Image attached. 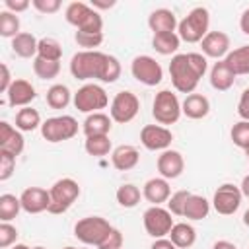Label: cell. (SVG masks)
<instances>
[{
  "label": "cell",
  "mask_w": 249,
  "mask_h": 249,
  "mask_svg": "<svg viewBox=\"0 0 249 249\" xmlns=\"http://www.w3.org/2000/svg\"><path fill=\"white\" fill-rule=\"evenodd\" d=\"M212 249H237V247H235V243H231V241L220 239V241H216V243L212 245Z\"/></svg>",
  "instance_id": "52"
},
{
  "label": "cell",
  "mask_w": 249,
  "mask_h": 249,
  "mask_svg": "<svg viewBox=\"0 0 249 249\" xmlns=\"http://www.w3.org/2000/svg\"><path fill=\"white\" fill-rule=\"evenodd\" d=\"M51 195V206L47 212L51 214H64L80 196V185L78 181L70 179V177H62L58 181L53 183V187L49 189Z\"/></svg>",
  "instance_id": "5"
},
{
  "label": "cell",
  "mask_w": 249,
  "mask_h": 249,
  "mask_svg": "<svg viewBox=\"0 0 249 249\" xmlns=\"http://www.w3.org/2000/svg\"><path fill=\"white\" fill-rule=\"evenodd\" d=\"M210 212V202L202 196V195H193L187 198V204H185V212H183V218L187 220H204Z\"/></svg>",
  "instance_id": "29"
},
{
  "label": "cell",
  "mask_w": 249,
  "mask_h": 249,
  "mask_svg": "<svg viewBox=\"0 0 249 249\" xmlns=\"http://www.w3.org/2000/svg\"><path fill=\"white\" fill-rule=\"evenodd\" d=\"M21 210V200L16 195H0V222H12Z\"/></svg>",
  "instance_id": "33"
},
{
  "label": "cell",
  "mask_w": 249,
  "mask_h": 249,
  "mask_svg": "<svg viewBox=\"0 0 249 249\" xmlns=\"http://www.w3.org/2000/svg\"><path fill=\"white\" fill-rule=\"evenodd\" d=\"M10 249H31V247H27L25 243H16V245H12Z\"/></svg>",
  "instance_id": "55"
},
{
  "label": "cell",
  "mask_w": 249,
  "mask_h": 249,
  "mask_svg": "<svg viewBox=\"0 0 249 249\" xmlns=\"http://www.w3.org/2000/svg\"><path fill=\"white\" fill-rule=\"evenodd\" d=\"M142 196L148 202H152V206H161L171 196L169 181L163 179V177H152V179H148L144 183V187H142Z\"/></svg>",
  "instance_id": "20"
},
{
  "label": "cell",
  "mask_w": 249,
  "mask_h": 249,
  "mask_svg": "<svg viewBox=\"0 0 249 249\" xmlns=\"http://www.w3.org/2000/svg\"><path fill=\"white\" fill-rule=\"evenodd\" d=\"M179 25L175 14L167 8H158L148 16V27L154 33H169L175 31V27Z\"/></svg>",
  "instance_id": "23"
},
{
  "label": "cell",
  "mask_w": 249,
  "mask_h": 249,
  "mask_svg": "<svg viewBox=\"0 0 249 249\" xmlns=\"http://www.w3.org/2000/svg\"><path fill=\"white\" fill-rule=\"evenodd\" d=\"M117 202L123 206V208H134L138 202H140V198H142V193H140V189L136 187V185H132V183H124V185H121L119 189H117Z\"/></svg>",
  "instance_id": "35"
},
{
  "label": "cell",
  "mask_w": 249,
  "mask_h": 249,
  "mask_svg": "<svg viewBox=\"0 0 249 249\" xmlns=\"http://www.w3.org/2000/svg\"><path fill=\"white\" fill-rule=\"evenodd\" d=\"M208 25H210L208 10L204 6H196L179 21L177 35L185 43H200L208 33Z\"/></svg>",
  "instance_id": "4"
},
{
  "label": "cell",
  "mask_w": 249,
  "mask_h": 249,
  "mask_svg": "<svg viewBox=\"0 0 249 249\" xmlns=\"http://www.w3.org/2000/svg\"><path fill=\"white\" fill-rule=\"evenodd\" d=\"M19 200H21V210H25L27 214H41L51 206V195L47 189H41V187L23 189V193L19 195Z\"/></svg>",
  "instance_id": "16"
},
{
  "label": "cell",
  "mask_w": 249,
  "mask_h": 249,
  "mask_svg": "<svg viewBox=\"0 0 249 249\" xmlns=\"http://www.w3.org/2000/svg\"><path fill=\"white\" fill-rule=\"evenodd\" d=\"M173 214L167 210V208H161V206H150L144 216H142V222H144V230L150 237L154 239H161L165 235H169L171 228H173Z\"/></svg>",
  "instance_id": "12"
},
{
  "label": "cell",
  "mask_w": 249,
  "mask_h": 249,
  "mask_svg": "<svg viewBox=\"0 0 249 249\" xmlns=\"http://www.w3.org/2000/svg\"><path fill=\"white\" fill-rule=\"evenodd\" d=\"M138 161H140V154L130 144H121L111 152V163L117 171H128L136 167Z\"/></svg>",
  "instance_id": "21"
},
{
  "label": "cell",
  "mask_w": 249,
  "mask_h": 249,
  "mask_svg": "<svg viewBox=\"0 0 249 249\" xmlns=\"http://www.w3.org/2000/svg\"><path fill=\"white\" fill-rule=\"evenodd\" d=\"M208 62L202 53H181L169 62L171 84L179 93H195L200 78L206 74Z\"/></svg>",
  "instance_id": "2"
},
{
  "label": "cell",
  "mask_w": 249,
  "mask_h": 249,
  "mask_svg": "<svg viewBox=\"0 0 249 249\" xmlns=\"http://www.w3.org/2000/svg\"><path fill=\"white\" fill-rule=\"evenodd\" d=\"M245 156H247V161H249V148L245 150Z\"/></svg>",
  "instance_id": "58"
},
{
  "label": "cell",
  "mask_w": 249,
  "mask_h": 249,
  "mask_svg": "<svg viewBox=\"0 0 249 249\" xmlns=\"http://www.w3.org/2000/svg\"><path fill=\"white\" fill-rule=\"evenodd\" d=\"M158 171H160V175L163 177V179H177L181 173H183V169H185V160H183V156H181V152H177V150H163L160 156H158Z\"/></svg>",
  "instance_id": "18"
},
{
  "label": "cell",
  "mask_w": 249,
  "mask_h": 249,
  "mask_svg": "<svg viewBox=\"0 0 249 249\" xmlns=\"http://www.w3.org/2000/svg\"><path fill=\"white\" fill-rule=\"evenodd\" d=\"M230 47H231L230 35L224 31H208L206 37L200 41L202 54L208 58H216V60H220V58L224 60L230 53Z\"/></svg>",
  "instance_id": "15"
},
{
  "label": "cell",
  "mask_w": 249,
  "mask_h": 249,
  "mask_svg": "<svg viewBox=\"0 0 249 249\" xmlns=\"http://www.w3.org/2000/svg\"><path fill=\"white\" fill-rule=\"evenodd\" d=\"M130 74L136 82L144 84V86H158L163 80V70L160 66V62L154 56L148 54H138L132 58L130 62Z\"/></svg>",
  "instance_id": "10"
},
{
  "label": "cell",
  "mask_w": 249,
  "mask_h": 249,
  "mask_svg": "<svg viewBox=\"0 0 249 249\" xmlns=\"http://www.w3.org/2000/svg\"><path fill=\"white\" fill-rule=\"evenodd\" d=\"M41 115L33 107H23L16 113V128L21 132H33L35 128H41Z\"/></svg>",
  "instance_id": "31"
},
{
  "label": "cell",
  "mask_w": 249,
  "mask_h": 249,
  "mask_svg": "<svg viewBox=\"0 0 249 249\" xmlns=\"http://www.w3.org/2000/svg\"><path fill=\"white\" fill-rule=\"evenodd\" d=\"M169 239H171V243L177 249H187V247L195 245V241H196V230L191 224H187V222L173 224V228L169 231Z\"/></svg>",
  "instance_id": "28"
},
{
  "label": "cell",
  "mask_w": 249,
  "mask_h": 249,
  "mask_svg": "<svg viewBox=\"0 0 249 249\" xmlns=\"http://www.w3.org/2000/svg\"><path fill=\"white\" fill-rule=\"evenodd\" d=\"M4 6H6L8 12L19 14V12H25L31 6V2L29 0H4Z\"/></svg>",
  "instance_id": "47"
},
{
  "label": "cell",
  "mask_w": 249,
  "mask_h": 249,
  "mask_svg": "<svg viewBox=\"0 0 249 249\" xmlns=\"http://www.w3.org/2000/svg\"><path fill=\"white\" fill-rule=\"evenodd\" d=\"M33 72L41 80H53L60 72V62H53V60H45V58L35 56L33 58Z\"/></svg>",
  "instance_id": "36"
},
{
  "label": "cell",
  "mask_w": 249,
  "mask_h": 249,
  "mask_svg": "<svg viewBox=\"0 0 249 249\" xmlns=\"http://www.w3.org/2000/svg\"><path fill=\"white\" fill-rule=\"evenodd\" d=\"M19 33L21 31H19V18H18V14H12L8 10L0 12V35L14 39Z\"/></svg>",
  "instance_id": "38"
},
{
  "label": "cell",
  "mask_w": 249,
  "mask_h": 249,
  "mask_svg": "<svg viewBox=\"0 0 249 249\" xmlns=\"http://www.w3.org/2000/svg\"><path fill=\"white\" fill-rule=\"evenodd\" d=\"M239 189H241V195L249 198V175H245V177L241 179V185H239Z\"/></svg>",
  "instance_id": "53"
},
{
  "label": "cell",
  "mask_w": 249,
  "mask_h": 249,
  "mask_svg": "<svg viewBox=\"0 0 249 249\" xmlns=\"http://www.w3.org/2000/svg\"><path fill=\"white\" fill-rule=\"evenodd\" d=\"M74 107L80 113H101V109H105L109 105V95L107 91L97 86V84H84L76 93H74Z\"/></svg>",
  "instance_id": "8"
},
{
  "label": "cell",
  "mask_w": 249,
  "mask_h": 249,
  "mask_svg": "<svg viewBox=\"0 0 249 249\" xmlns=\"http://www.w3.org/2000/svg\"><path fill=\"white\" fill-rule=\"evenodd\" d=\"M237 115L241 117V121H249V88L243 89V93L237 101Z\"/></svg>",
  "instance_id": "46"
},
{
  "label": "cell",
  "mask_w": 249,
  "mask_h": 249,
  "mask_svg": "<svg viewBox=\"0 0 249 249\" xmlns=\"http://www.w3.org/2000/svg\"><path fill=\"white\" fill-rule=\"evenodd\" d=\"M33 249H47V247H43V245H37V247H33Z\"/></svg>",
  "instance_id": "57"
},
{
  "label": "cell",
  "mask_w": 249,
  "mask_h": 249,
  "mask_svg": "<svg viewBox=\"0 0 249 249\" xmlns=\"http://www.w3.org/2000/svg\"><path fill=\"white\" fill-rule=\"evenodd\" d=\"M6 97H8V105L10 107H14V109L21 107L23 109V107H29V103L37 97V91H35L31 82H27L23 78H16L14 84L10 86Z\"/></svg>",
  "instance_id": "17"
},
{
  "label": "cell",
  "mask_w": 249,
  "mask_h": 249,
  "mask_svg": "<svg viewBox=\"0 0 249 249\" xmlns=\"http://www.w3.org/2000/svg\"><path fill=\"white\" fill-rule=\"evenodd\" d=\"M241 189L233 183H224L214 191L212 196V206L218 214L222 216H231L233 212H237V208L241 206Z\"/></svg>",
  "instance_id": "13"
},
{
  "label": "cell",
  "mask_w": 249,
  "mask_h": 249,
  "mask_svg": "<svg viewBox=\"0 0 249 249\" xmlns=\"http://www.w3.org/2000/svg\"><path fill=\"white\" fill-rule=\"evenodd\" d=\"M93 10H109L115 6V0H91L89 4Z\"/></svg>",
  "instance_id": "50"
},
{
  "label": "cell",
  "mask_w": 249,
  "mask_h": 249,
  "mask_svg": "<svg viewBox=\"0 0 249 249\" xmlns=\"http://www.w3.org/2000/svg\"><path fill=\"white\" fill-rule=\"evenodd\" d=\"M123 233H121V230H117V228H113L111 231H109V235L103 239V243L97 247V249H121L123 247Z\"/></svg>",
  "instance_id": "44"
},
{
  "label": "cell",
  "mask_w": 249,
  "mask_h": 249,
  "mask_svg": "<svg viewBox=\"0 0 249 249\" xmlns=\"http://www.w3.org/2000/svg\"><path fill=\"white\" fill-rule=\"evenodd\" d=\"M179 45H181V39H179V35L175 31H169V33H154V37H152L154 51L160 53V54H163V56H167V54H173L175 56Z\"/></svg>",
  "instance_id": "30"
},
{
  "label": "cell",
  "mask_w": 249,
  "mask_h": 249,
  "mask_svg": "<svg viewBox=\"0 0 249 249\" xmlns=\"http://www.w3.org/2000/svg\"><path fill=\"white\" fill-rule=\"evenodd\" d=\"M84 148L89 156L101 158L111 152V140H109V136H86Z\"/></svg>",
  "instance_id": "37"
},
{
  "label": "cell",
  "mask_w": 249,
  "mask_h": 249,
  "mask_svg": "<svg viewBox=\"0 0 249 249\" xmlns=\"http://www.w3.org/2000/svg\"><path fill=\"white\" fill-rule=\"evenodd\" d=\"M243 224H245V226L249 228V208H247V210L243 212Z\"/></svg>",
  "instance_id": "54"
},
{
  "label": "cell",
  "mask_w": 249,
  "mask_h": 249,
  "mask_svg": "<svg viewBox=\"0 0 249 249\" xmlns=\"http://www.w3.org/2000/svg\"><path fill=\"white\" fill-rule=\"evenodd\" d=\"M74 41L78 43V47H84V51H95V47H99L103 43V33H84V31H76L74 33Z\"/></svg>",
  "instance_id": "40"
},
{
  "label": "cell",
  "mask_w": 249,
  "mask_h": 249,
  "mask_svg": "<svg viewBox=\"0 0 249 249\" xmlns=\"http://www.w3.org/2000/svg\"><path fill=\"white\" fill-rule=\"evenodd\" d=\"M152 115H154L156 123L161 126L175 124L179 121V117L183 115L181 101H179L177 93H173L171 89L158 91L154 97V103H152Z\"/></svg>",
  "instance_id": "7"
},
{
  "label": "cell",
  "mask_w": 249,
  "mask_h": 249,
  "mask_svg": "<svg viewBox=\"0 0 249 249\" xmlns=\"http://www.w3.org/2000/svg\"><path fill=\"white\" fill-rule=\"evenodd\" d=\"M64 18L76 31L84 33H103V18L86 2H70L64 10Z\"/></svg>",
  "instance_id": "3"
},
{
  "label": "cell",
  "mask_w": 249,
  "mask_h": 249,
  "mask_svg": "<svg viewBox=\"0 0 249 249\" xmlns=\"http://www.w3.org/2000/svg\"><path fill=\"white\" fill-rule=\"evenodd\" d=\"M111 230H113V226L105 218H101V216H86V218H82V220L76 222L74 235L84 245H95V247H99L103 243V239L109 235Z\"/></svg>",
  "instance_id": "6"
},
{
  "label": "cell",
  "mask_w": 249,
  "mask_h": 249,
  "mask_svg": "<svg viewBox=\"0 0 249 249\" xmlns=\"http://www.w3.org/2000/svg\"><path fill=\"white\" fill-rule=\"evenodd\" d=\"M16 171V156L0 152V181H8Z\"/></svg>",
  "instance_id": "43"
},
{
  "label": "cell",
  "mask_w": 249,
  "mask_h": 249,
  "mask_svg": "<svg viewBox=\"0 0 249 249\" xmlns=\"http://www.w3.org/2000/svg\"><path fill=\"white\" fill-rule=\"evenodd\" d=\"M224 62L235 76H247L249 74V45H241L230 51Z\"/></svg>",
  "instance_id": "26"
},
{
  "label": "cell",
  "mask_w": 249,
  "mask_h": 249,
  "mask_svg": "<svg viewBox=\"0 0 249 249\" xmlns=\"http://www.w3.org/2000/svg\"><path fill=\"white\" fill-rule=\"evenodd\" d=\"M72 99L74 97H72L68 86H64V84H54L47 89V105L51 109H66Z\"/></svg>",
  "instance_id": "32"
},
{
  "label": "cell",
  "mask_w": 249,
  "mask_h": 249,
  "mask_svg": "<svg viewBox=\"0 0 249 249\" xmlns=\"http://www.w3.org/2000/svg\"><path fill=\"white\" fill-rule=\"evenodd\" d=\"M76 134H78V121L72 115L51 117V119L43 121V124H41V136L51 144L70 140Z\"/></svg>",
  "instance_id": "9"
},
{
  "label": "cell",
  "mask_w": 249,
  "mask_h": 249,
  "mask_svg": "<svg viewBox=\"0 0 249 249\" xmlns=\"http://www.w3.org/2000/svg\"><path fill=\"white\" fill-rule=\"evenodd\" d=\"M181 111H183L185 117H189L193 121H198V119H204L210 113V101L202 93H189L185 97V101L181 103Z\"/></svg>",
  "instance_id": "22"
},
{
  "label": "cell",
  "mask_w": 249,
  "mask_h": 249,
  "mask_svg": "<svg viewBox=\"0 0 249 249\" xmlns=\"http://www.w3.org/2000/svg\"><path fill=\"white\" fill-rule=\"evenodd\" d=\"M23 146H25V140H23L21 130L14 128L8 121H2L0 123V152L12 154L18 158L23 152Z\"/></svg>",
  "instance_id": "19"
},
{
  "label": "cell",
  "mask_w": 249,
  "mask_h": 249,
  "mask_svg": "<svg viewBox=\"0 0 249 249\" xmlns=\"http://www.w3.org/2000/svg\"><path fill=\"white\" fill-rule=\"evenodd\" d=\"M138 111H140V101H138V97H136L132 91L123 89V91H119V93L113 97L111 107H109V117H111L115 123H119V124H126V123H130V121L138 115Z\"/></svg>",
  "instance_id": "11"
},
{
  "label": "cell",
  "mask_w": 249,
  "mask_h": 249,
  "mask_svg": "<svg viewBox=\"0 0 249 249\" xmlns=\"http://www.w3.org/2000/svg\"><path fill=\"white\" fill-rule=\"evenodd\" d=\"M230 138L231 142L241 148V150H247L249 148V121H239L231 126L230 130Z\"/></svg>",
  "instance_id": "39"
},
{
  "label": "cell",
  "mask_w": 249,
  "mask_h": 249,
  "mask_svg": "<svg viewBox=\"0 0 249 249\" xmlns=\"http://www.w3.org/2000/svg\"><path fill=\"white\" fill-rule=\"evenodd\" d=\"M239 29H241L245 35H249V8L243 10V14H241V18H239Z\"/></svg>",
  "instance_id": "51"
},
{
  "label": "cell",
  "mask_w": 249,
  "mask_h": 249,
  "mask_svg": "<svg viewBox=\"0 0 249 249\" xmlns=\"http://www.w3.org/2000/svg\"><path fill=\"white\" fill-rule=\"evenodd\" d=\"M140 142L150 152H163V150H169V146L173 142V134H171V130L167 126L146 124L140 130Z\"/></svg>",
  "instance_id": "14"
},
{
  "label": "cell",
  "mask_w": 249,
  "mask_h": 249,
  "mask_svg": "<svg viewBox=\"0 0 249 249\" xmlns=\"http://www.w3.org/2000/svg\"><path fill=\"white\" fill-rule=\"evenodd\" d=\"M70 74L76 80L95 78L103 84H113L121 78V62L101 51H80L70 60Z\"/></svg>",
  "instance_id": "1"
},
{
  "label": "cell",
  "mask_w": 249,
  "mask_h": 249,
  "mask_svg": "<svg viewBox=\"0 0 249 249\" xmlns=\"http://www.w3.org/2000/svg\"><path fill=\"white\" fill-rule=\"evenodd\" d=\"M150 249H177V247L171 243V239L161 237V239H154V243L150 245Z\"/></svg>",
  "instance_id": "49"
},
{
  "label": "cell",
  "mask_w": 249,
  "mask_h": 249,
  "mask_svg": "<svg viewBox=\"0 0 249 249\" xmlns=\"http://www.w3.org/2000/svg\"><path fill=\"white\" fill-rule=\"evenodd\" d=\"M64 249H86V247H72V245H68V247H64Z\"/></svg>",
  "instance_id": "56"
},
{
  "label": "cell",
  "mask_w": 249,
  "mask_h": 249,
  "mask_svg": "<svg viewBox=\"0 0 249 249\" xmlns=\"http://www.w3.org/2000/svg\"><path fill=\"white\" fill-rule=\"evenodd\" d=\"M0 72H2V76H0V91H2V93H8L10 86L14 84V80H12V74H10V68H8V64H0Z\"/></svg>",
  "instance_id": "48"
},
{
  "label": "cell",
  "mask_w": 249,
  "mask_h": 249,
  "mask_svg": "<svg viewBox=\"0 0 249 249\" xmlns=\"http://www.w3.org/2000/svg\"><path fill=\"white\" fill-rule=\"evenodd\" d=\"M37 47H39V39H35V35L27 31H21L12 39V51L19 58H35Z\"/></svg>",
  "instance_id": "25"
},
{
  "label": "cell",
  "mask_w": 249,
  "mask_h": 249,
  "mask_svg": "<svg viewBox=\"0 0 249 249\" xmlns=\"http://www.w3.org/2000/svg\"><path fill=\"white\" fill-rule=\"evenodd\" d=\"M113 119L105 113H91L82 123V130L86 136H109Z\"/></svg>",
  "instance_id": "24"
},
{
  "label": "cell",
  "mask_w": 249,
  "mask_h": 249,
  "mask_svg": "<svg viewBox=\"0 0 249 249\" xmlns=\"http://www.w3.org/2000/svg\"><path fill=\"white\" fill-rule=\"evenodd\" d=\"M31 6L41 14H56L60 10V0H31Z\"/></svg>",
  "instance_id": "45"
},
{
  "label": "cell",
  "mask_w": 249,
  "mask_h": 249,
  "mask_svg": "<svg viewBox=\"0 0 249 249\" xmlns=\"http://www.w3.org/2000/svg\"><path fill=\"white\" fill-rule=\"evenodd\" d=\"M37 56L45 58V60H53V62H60L62 58V47L56 39L53 37H43L39 39V47H37Z\"/></svg>",
  "instance_id": "34"
},
{
  "label": "cell",
  "mask_w": 249,
  "mask_h": 249,
  "mask_svg": "<svg viewBox=\"0 0 249 249\" xmlns=\"http://www.w3.org/2000/svg\"><path fill=\"white\" fill-rule=\"evenodd\" d=\"M18 230L16 226H12L10 222H0V247L2 249H8L12 245H16L18 241Z\"/></svg>",
  "instance_id": "42"
},
{
  "label": "cell",
  "mask_w": 249,
  "mask_h": 249,
  "mask_svg": "<svg viewBox=\"0 0 249 249\" xmlns=\"http://www.w3.org/2000/svg\"><path fill=\"white\" fill-rule=\"evenodd\" d=\"M189 196H191V193L185 191V189L175 191V193L169 196V200H167V210H169L173 216H183L185 204H187V198H189Z\"/></svg>",
  "instance_id": "41"
},
{
  "label": "cell",
  "mask_w": 249,
  "mask_h": 249,
  "mask_svg": "<svg viewBox=\"0 0 249 249\" xmlns=\"http://www.w3.org/2000/svg\"><path fill=\"white\" fill-rule=\"evenodd\" d=\"M235 82V74L226 66L224 60L214 62V66L210 68V86L218 91H228Z\"/></svg>",
  "instance_id": "27"
}]
</instances>
